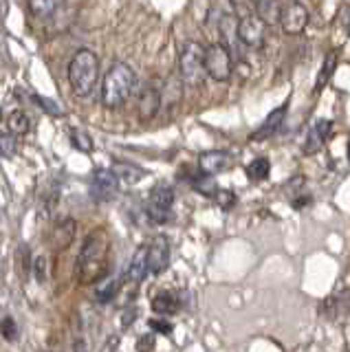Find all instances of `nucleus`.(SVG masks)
Instances as JSON below:
<instances>
[{
  "label": "nucleus",
  "mask_w": 350,
  "mask_h": 352,
  "mask_svg": "<svg viewBox=\"0 0 350 352\" xmlns=\"http://www.w3.org/2000/svg\"><path fill=\"white\" fill-rule=\"evenodd\" d=\"M100 77V60L91 49H80L69 64V82L78 97H89Z\"/></svg>",
  "instance_id": "nucleus-3"
},
{
  "label": "nucleus",
  "mask_w": 350,
  "mask_h": 352,
  "mask_svg": "<svg viewBox=\"0 0 350 352\" xmlns=\"http://www.w3.org/2000/svg\"><path fill=\"white\" fill-rule=\"evenodd\" d=\"M34 271L38 275V280L45 282V278H47V258L45 256H40V258L34 260Z\"/></svg>",
  "instance_id": "nucleus-34"
},
{
  "label": "nucleus",
  "mask_w": 350,
  "mask_h": 352,
  "mask_svg": "<svg viewBox=\"0 0 350 352\" xmlns=\"http://www.w3.org/2000/svg\"><path fill=\"white\" fill-rule=\"evenodd\" d=\"M172 205H174V190L168 183H159L152 187L150 201H148V216L152 223H168L172 218Z\"/></svg>",
  "instance_id": "nucleus-6"
},
{
  "label": "nucleus",
  "mask_w": 350,
  "mask_h": 352,
  "mask_svg": "<svg viewBox=\"0 0 350 352\" xmlns=\"http://www.w3.org/2000/svg\"><path fill=\"white\" fill-rule=\"evenodd\" d=\"M287 110H289V104H282L280 108L273 110V113L265 119V124L254 132V141H262V139H269V137L276 135L282 126L284 117H287Z\"/></svg>",
  "instance_id": "nucleus-13"
},
{
  "label": "nucleus",
  "mask_w": 350,
  "mask_h": 352,
  "mask_svg": "<svg viewBox=\"0 0 350 352\" xmlns=\"http://www.w3.org/2000/svg\"><path fill=\"white\" fill-rule=\"evenodd\" d=\"M137 315H139V313H137V308H128V311H126V313L122 315V319H124V322H122V326H124V328H128L130 324L135 322V317H137Z\"/></svg>",
  "instance_id": "nucleus-35"
},
{
  "label": "nucleus",
  "mask_w": 350,
  "mask_h": 352,
  "mask_svg": "<svg viewBox=\"0 0 350 352\" xmlns=\"http://www.w3.org/2000/svg\"><path fill=\"white\" fill-rule=\"evenodd\" d=\"M148 267L155 275H161L170 267V242L163 236L155 238L148 245Z\"/></svg>",
  "instance_id": "nucleus-10"
},
{
  "label": "nucleus",
  "mask_w": 350,
  "mask_h": 352,
  "mask_svg": "<svg viewBox=\"0 0 350 352\" xmlns=\"http://www.w3.org/2000/svg\"><path fill=\"white\" fill-rule=\"evenodd\" d=\"M221 36H223V44L229 49V51H234L236 49V42L238 40V22L234 20V16H223L221 18Z\"/></svg>",
  "instance_id": "nucleus-17"
},
{
  "label": "nucleus",
  "mask_w": 350,
  "mask_h": 352,
  "mask_svg": "<svg viewBox=\"0 0 350 352\" xmlns=\"http://www.w3.org/2000/svg\"><path fill=\"white\" fill-rule=\"evenodd\" d=\"M0 150H3V157H14V154L18 152V143H16V137L9 132V135H3V139H0Z\"/></svg>",
  "instance_id": "nucleus-27"
},
{
  "label": "nucleus",
  "mask_w": 350,
  "mask_h": 352,
  "mask_svg": "<svg viewBox=\"0 0 350 352\" xmlns=\"http://www.w3.org/2000/svg\"><path fill=\"white\" fill-rule=\"evenodd\" d=\"M119 192V176L115 170L97 168L91 176V194L97 201H113Z\"/></svg>",
  "instance_id": "nucleus-8"
},
{
  "label": "nucleus",
  "mask_w": 350,
  "mask_h": 352,
  "mask_svg": "<svg viewBox=\"0 0 350 352\" xmlns=\"http://www.w3.org/2000/svg\"><path fill=\"white\" fill-rule=\"evenodd\" d=\"M71 143L78 150L82 152H91L93 150V139L89 137V132H82V130H73L71 132Z\"/></svg>",
  "instance_id": "nucleus-26"
},
{
  "label": "nucleus",
  "mask_w": 350,
  "mask_h": 352,
  "mask_svg": "<svg viewBox=\"0 0 350 352\" xmlns=\"http://www.w3.org/2000/svg\"><path fill=\"white\" fill-rule=\"evenodd\" d=\"M148 324L152 330H157V333H161V335H172V324L163 322V319H150Z\"/></svg>",
  "instance_id": "nucleus-33"
},
{
  "label": "nucleus",
  "mask_w": 350,
  "mask_h": 352,
  "mask_svg": "<svg viewBox=\"0 0 350 352\" xmlns=\"http://www.w3.org/2000/svg\"><path fill=\"white\" fill-rule=\"evenodd\" d=\"M106 234L102 229L93 231L86 238L82 253L78 258V278L82 284H93L106 275Z\"/></svg>",
  "instance_id": "nucleus-1"
},
{
  "label": "nucleus",
  "mask_w": 350,
  "mask_h": 352,
  "mask_svg": "<svg viewBox=\"0 0 350 352\" xmlns=\"http://www.w3.org/2000/svg\"><path fill=\"white\" fill-rule=\"evenodd\" d=\"M309 25V11L298 0H293L280 14V27L287 36H300V33Z\"/></svg>",
  "instance_id": "nucleus-9"
},
{
  "label": "nucleus",
  "mask_w": 350,
  "mask_h": 352,
  "mask_svg": "<svg viewBox=\"0 0 350 352\" xmlns=\"http://www.w3.org/2000/svg\"><path fill=\"white\" fill-rule=\"evenodd\" d=\"M232 165V157L227 152H205L199 159V168L205 174H218Z\"/></svg>",
  "instance_id": "nucleus-16"
},
{
  "label": "nucleus",
  "mask_w": 350,
  "mask_h": 352,
  "mask_svg": "<svg viewBox=\"0 0 350 352\" xmlns=\"http://www.w3.org/2000/svg\"><path fill=\"white\" fill-rule=\"evenodd\" d=\"M333 132V121L331 119H320L315 121V126L309 130V137H306V143H304V152L306 154H315L320 150L324 143L328 141Z\"/></svg>",
  "instance_id": "nucleus-11"
},
{
  "label": "nucleus",
  "mask_w": 350,
  "mask_h": 352,
  "mask_svg": "<svg viewBox=\"0 0 350 352\" xmlns=\"http://www.w3.org/2000/svg\"><path fill=\"white\" fill-rule=\"evenodd\" d=\"M267 38V22L260 16L251 14L247 18H238V40L240 44H245L247 49H262L265 47Z\"/></svg>",
  "instance_id": "nucleus-7"
},
{
  "label": "nucleus",
  "mask_w": 350,
  "mask_h": 352,
  "mask_svg": "<svg viewBox=\"0 0 350 352\" xmlns=\"http://www.w3.org/2000/svg\"><path fill=\"white\" fill-rule=\"evenodd\" d=\"M62 3L64 0H29V9L34 16L45 18V16H51Z\"/></svg>",
  "instance_id": "nucleus-25"
},
{
  "label": "nucleus",
  "mask_w": 350,
  "mask_h": 352,
  "mask_svg": "<svg viewBox=\"0 0 350 352\" xmlns=\"http://www.w3.org/2000/svg\"><path fill=\"white\" fill-rule=\"evenodd\" d=\"M148 271H150V267H148V247H141L133 256V260H130V264H128L126 280L130 284H139V282H144Z\"/></svg>",
  "instance_id": "nucleus-14"
},
{
  "label": "nucleus",
  "mask_w": 350,
  "mask_h": 352,
  "mask_svg": "<svg viewBox=\"0 0 350 352\" xmlns=\"http://www.w3.org/2000/svg\"><path fill=\"white\" fill-rule=\"evenodd\" d=\"M179 69H181L183 82L188 86L201 84L203 75H205V49L201 47L199 42H188L181 49Z\"/></svg>",
  "instance_id": "nucleus-4"
},
{
  "label": "nucleus",
  "mask_w": 350,
  "mask_h": 352,
  "mask_svg": "<svg viewBox=\"0 0 350 352\" xmlns=\"http://www.w3.org/2000/svg\"><path fill=\"white\" fill-rule=\"evenodd\" d=\"M232 3V9L238 14V18H247L254 14V7H251L249 0H229Z\"/></svg>",
  "instance_id": "nucleus-29"
},
{
  "label": "nucleus",
  "mask_w": 350,
  "mask_h": 352,
  "mask_svg": "<svg viewBox=\"0 0 350 352\" xmlns=\"http://www.w3.org/2000/svg\"><path fill=\"white\" fill-rule=\"evenodd\" d=\"M269 172H271V163L265 157H258L247 165V176L251 181H265L269 179Z\"/></svg>",
  "instance_id": "nucleus-22"
},
{
  "label": "nucleus",
  "mask_w": 350,
  "mask_h": 352,
  "mask_svg": "<svg viewBox=\"0 0 350 352\" xmlns=\"http://www.w3.org/2000/svg\"><path fill=\"white\" fill-rule=\"evenodd\" d=\"M161 102H163V95L159 93V88H155V86H146L144 91H141V95H139V106H137L139 117L144 119V121L152 119V117H155V115L159 113Z\"/></svg>",
  "instance_id": "nucleus-12"
},
{
  "label": "nucleus",
  "mask_w": 350,
  "mask_h": 352,
  "mask_svg": "<svg viewBox=\"0 0 350 352\" xmlns=\"http://www.w3.org/2000/svg\"><path fill=\"white\" fill-rule=\"evenodd\" d=\"M348 159H350V143H348Z\"/></svg>",
  "instance_id": "nucleus-38"
},
{
  "label": "nucleus",
  "mask_w": 350,
  "mask_h": 352,
  "mask_svg": "<svg viewBox=\"0 0 350 352\" xmlns=\"http://www.w3.org/2000/svg\"><path fill=\"white\" fill-rule=\"evenodd\" d=\"M3 337L5 341H16L18 339V326L12 317H5L3 319Z\"/></svg>",
  "instance_id": "nucleus-30"
},
{
  "label": "nucleus",
  "mask_w": 350,
  "mask_h": 352,
  "mask_svg": "<svg viewBox=\"0 0 350 352\" xmlns=\"http://www.w3.org/2000/svg\"><path fill=\"white\" fill-rule=\"evenodd\" d=\"M258 16L267 22V25H278L280 22V3L278 0H256Z\"/></svg>",
  "instance_id": "nucleus-18"
},
{
  "label": "nucleus",
  "mask_w": 350,
  "mask_h": 352,
  "mask_svg": "<svg viewBox=\"0 0 350 352\" xmlns=\"http://www.w3.org/2000/svg\"><path fill=\"white\" fill-rule=\"evenodd\" d=\"M117 346H119V337L111 335V337L106 339V344H104L102 352H117Z\"/></svg>",
  "instance_id": "nucleus-36"
},
{
  "label": "nucleus",
  "mask_w": 350,
  "mask_h": 352,
  "mask_svg": "<svg viewBox=\"0 0 350 352\" xmlns=\"http://www.w3.org/2000/svg\"><path fill=\"white\" fill-rule=\"evenodd\" d=\"M119 289H122V278H113V280H106L100 289H97L95 297H97V302L100 304H108V302H113V297L119 293Z\"/></svg>",
  "instance_id": "nucleus-23"
},
{
  "label": "nucleus",
  "mask_w": 350,
  "mask_h": 352,
  "mask_svg": "<svg viewBox=\"0 0 350 352\" xmlns=\"http://www.w3.org/2000/svg\"><path fill=\"white\" fill-rule=\"evenodd\" d=\"M157 346V339L155 335H141L137 339V352H152Z\"/></svg>",
  "instance_id": "nucleus-32"
},
{
  "label": "nucleus",
  "mask_w": 350,
  "mask_h": 352,
  "mask_svg": "<svg viewBox=\"0 0 350 352\" xmlns=\"http://www.w3.org/2000/svg\"><path fill=\"white\" fill-rule=\"evenodd\" d=\"M73 234H75V223H73V220H62V223L56 227V231H53V240H56V247L58 249H64L67 245H71Z\"/></svg>",
  "instance_id": "nucleus-21"
},
{
  "label": "nucleus",
  "mask_w": 350,
  "mask_h": 352,
  "mask_svg": "<svg viewBox=\"0 0 350 352\" xmlns=\"http://www.w3.org/2000/svg\"><path fill=\"white\" fill-rule=\"evenodd\" d=\"M234 71L232 51L225 44H210L205 49V73L212 77L214 82H227Z\"/></svg>",
  "instance_id": "nucleus-5"
},
{
  "label": "nucleus",
  "mask_w": 350,
  "mask_h": 352,
  "mask_svg": "<svg viewBox=\"0 0 350 352\" xmlns=\"http://www.w3.org/2000/svg\"><path fill=\"white\" fill-rule=\"evenodd\" d=\"M135 84H137V75L126 62L113 64L111 69H108V73L104 75V84H102L104 108H108V110L122 108L128 102Z\"/></svg>",
  "instance_id": "nucleus-2"
},
{
  "label": "nucleus",
  "mask_w": 350,
  "mask_h": 352,
  "mask_svg": "<svg viewBox=\"0 0 350 352\" xmlns=\"http://www.w3.org/2000/svg\"><path fill=\"white\" fill-rule=\"evenodd\" d=\"M214 198H216V203L221 205L223 209H229L234 203H236V196H234V192H227V190H218L216 194H214Z\"/></svg>",
  "instance_id": "nucleus-31"
},
{
  "label": "nucleus",
  "mask_w": 350,
  "mask_h": 352,
  "mask_svg": "<svg viewBox=\"0 0 350 352\" xmlns=\"http://www.w3.org/2000/svg\"><path fill=\"white\" fill-rule=\"evenodd\" d=\"M335 66H337V53L335 51L326 53V58L322 62V69H320V73H317V82H315V91L317 93H320L328 82H331V77L335 73Z\"/></svg>",
  "instance_id": "nucleus-19"
},
{
  "label": "nucleus",
  "mask_w": 350,
  "mask_h": 352,
  "mask_svg": "<svg viewBox=\"0 0 350 352\" xmlns=\"http://www.w3.org/2000/svg\"><path fill=\"white\" fill-rule=\"evenodd\" d=\"M113 170L117 172L119 179L126 181V183H137V181H141L146 176L144 170L137 168V165H130V163H117Z\"/></svg>",
  "instance_id": "nucleus-24"
},
{
  "label": "nucleus",
  "mask_w": 350,
  "mask_h": 352,
  "mask_svg": "<svg viewBox=\"0 0 350 352\" xmlns=\"http://www.w3.org/2000/svg\"><path fill=\"white\" fill-rule=\"evenodd\" d=\"M152 311L159 315H174L181 308V295L174 291H161L152 297Z\"/></svg>",
  "instance_id": "nucleus-15"
},
{
  "label": "nucleus",
  "mask_w": 350,
  "mask_h": 352,
  "mask_svg": "<svg viewBox=\"0 0 350 352\" xmlns=\"http://www.w3.org/2000/svg\"><path fill=\"white\" fill-rule=\"evenodd\" d=\"M36 99V104L40 106V108H45V113H49V115H53V117H60L62 115V110H60V106L53 102V99H47V97H40V95H36L34 97Z\"/></svg>",
  "instance_id": "nucleus-28"
},
{
  "label": "nucleus",
  "mask_w": 350,
  "mask_h": 352,
  "mask_svg": "<svg viewBox=\"0 0 350 352\" xmlns=\"http://www.w3.org/2000/svg\"><path fill=\"white\" fill-rule=\"evenodd\" d=\"M7 128L12 135H25V132H29L31 121H29L25 110H20V108L12 110V113L7 115Z\"/></svg>",
  "instance_id": "nucleus-20"
},
{
  "label": "nucleus",
  "mask_w": 350,
  "mask_h": 352,
  "mask_svg": "<svg viewBox=\"0 0 350 352\" xmlns=\"http://www.w3.org/2000/svg\"><path fill=\"white\" fill-rule=\"evenodd\" d=\"M7 16V0H3V18Z\"/></svg>",
  "instance_id": "nucleus-37"
}]
</instances>
